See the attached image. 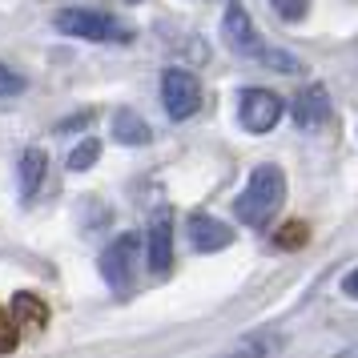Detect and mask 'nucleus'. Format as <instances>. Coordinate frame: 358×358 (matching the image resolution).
<instances>
[{
  "instance_id": "obj_1",
  "label": "nucleus",
  "mask_w": 358,
  "mask_h": 358,
  "mask_svg": "<svg viewBox=\"0 0 358 358\" xmlns=\"http://www.w3.org/2000/svg\"><path fill=\"white\" fill-rule=\"evenodd\" d=\"M282 201H286V173L274 162H266L250 173L245 189L234 201V213L242 226H270V217L282 210Z\"/></svg>"
},
{
  "instance_id": "obj_2",
  "label": "nucleus",
  "mask_w": 358,
  "mask_h": 358,
  "mask_svg": "<svg viewBox=\"0 0 358 358\" xmlns=\"http://www.w3.org/2000/svg\"><path fill=\"white\" fill-rule=\"evenodd\" d=\"M57 29L65 36H81V41H97V45H105V41L129 45L133 41L129 24L105 17V13H93V8H65V13H57Z\"/></svg>"
},
{
  "instance_id": "obj_3",
  "label": "nucleus",
  "mask_w": 358,
  "mask_h": 358,
  "mask_svg": "<svg viewBox=\"0 0 358 358\" xmlns=\"http://www.w3.org/2000/svg\"><path fill=\"white\" fill-rule=\"evenodd\" d=\"M137 254H141V238H137V234H121V238L101 254V274H105V282H109L113 294H129L133 290Z\"/></svg>"
},
{
  "instance_id": "obj_4",
  "label": "nucleus",
  "mask_w": 358,
  "mask_h": 358,
  "mask_svg": "<svg viewBox=\"0 0 358 358\" xmlns=\"http://www.w3.org/2000/svg\"><path fill=\"white\" fill-rule=\"evenodd\" d=\"M282 113H286V105L270 89H242V97H238V121L245 133H270L282 121Z\"/></svg>"
},
{
  "instance_id": "obj_5",
  "label": "nucleus",
  "mask_w": 358,
  "mask_h": 358,
  "mask_svg": "<svg viewBox=\"0 0 358 358\" xmlns=\"http://www.w3.org/2000/svg\"><path fill=\"white\" fill-rule=\"evenodd\" d=\"M162 101H165V113L173 121H185L201 109V85L189 69H165L162 77Z\"/></svg>"
},
{
  "instance_id": "obj_6",
  "label": "nucleus",
  "mask_w": 358,
  "mask_h": 358,
  "mask_svg": "<svg viewBox=\"0 0 358 358\" xmlns=\"http://www.w3.org/2000/svg\"><path fill=\"white\" fill-rule=\"evenodd\" d=\"M222 36H226V45L238 52V57H250V61H262V57H266V45H262L258 29H254L250 13H245L238 0H234V4L226 8V20H222Z\"/></svg>"
},
{
  "instance_id": "obj_7",
  "label": "nucleus",
  "mask_w": 358,
  "mask_h": 358,
  "mask_svg": "<svg viewBox=\"0 0 358 358\" xmlns=\"http://www.w3.org/2000/svg\"><path fill=\"white\" fill-rule=\"evenodd\" d=\"M173 266V213L157 210L149 217V270L162 278Z\"/></svg>"
},
{
  "instance_id": "obj_8",
  "label": "nucleus",
  "mask_w": 358,
  "mask_h": 358,
  "mask_svg": "<svg viewBox=\"0 0 358 358\" xmlns=\"http://www.w3.org/2000/svg\"><path fill=\"white\" fill-rule=\"evenodd\" d=\"M330 117H334V105H330L322 85H310V89H302V93L294 97V125L302 133L330 125Z\"/></svg>"
},
{
  "instance_id": "obj_9",
  "label": "nucleus",
  "mask_w": 358,
  "mask_h": 358,
  "mask_svg": "<svg viewBox=\"0 0 358 358\" xmlns=\"http://www.w3.org/2000/svg\"><path fill=\"white\" fill-rule=\"evenodd\" d=\"M185 226H189V242H194V250H201V254L226 250V245L234 242V229H229L226 222L210 217V213H194Z\"/></svg>"
},
{
  "instance_id": "obj_10",
  "label": "nucleus",
  "mask_w": 358,
  "mask_h": 358,
  "mask_svg": "<svg viewBox=\"0 0 358 358\" xmlns=\"http://www.w3.org/2000/svg\"><path fill=\"white\" fill-rule=\"evenodd\" d=\"M45 169H49V157H45V149H24L20 153V197L24 201H33L36 189H41V181H45Z\"/></svg>"
},
{
  "instance_id": "obj_11",
  "label": "nucleus",
  "mask_w": 358,
  "mask_h": 358,
  "mask_svg": "<svg viewBox=\"0 0 358 358\" xmlns=\"http://www.w3.org/2000/svg\"><path fill=\"white\" fill-rule=\"evenodd\" d=\"M113 137L121 145H149L153 129L145 125V117H137L133 109H117L113 113Z\"/></svg>"
},
{
  "instance_id": "obj_12",
  "label": "nucleus",
  "mask_w": 358,
  "mask_h": 358,
  "mask_svg": "<svg viewBox=\"0 0 358 358\" xmlns=\"http://www.w3.org/2000/svg\"><path fill=\"white\" fill-rule=\"evenodd\" d=\"M13 322L17 326H29V330H41V326H49V306H45V298H36V294H13Z\"/></svg>"
},
{
  "instance_id": "obj_13",
  "label": "nucleus",
  "mask_w": 358,
  "mask_h": 358,
  "mask_svg": "<svg viewBox=\"0 0 358 358\" xmlns=\"http://www.w3.org/2000/svg\"><path fill=\"white\" fill-rule=\"evenodd\" d=\"M306 242H310V226H306V222H286V226L274 234L278 250H302Z\"/></svg>"
},
{
  "instance_id": "obj_14",
  "label": "nucleus",
  "mask_w": 358,
  "mask_h": 358,
  "mask_svg": "<svg viewBox=\"0 0 358 358\" xmlns=\"http://www.w3.org/2000/svg\"><path fill=\"white\" fill-rule=\"evenodd\" d=\"M97 157H101V141L97 137H89V141H81V145L69 153V169H73V173H85Z\"/></svg>"
},
{
  "instance_id": "obj_15",
  "label": "nucleus",
  "mask_w": 358,
  "mask_h": 358,
  "mask_svg": "<svg viewBox=\"0 0 358 358\" xmlns=\"http://www.w3.org/2000/svg\"><path fill=\"white\" fill-rule=\"evenodd\" d=\"M17 342H20V334H17L13 314H4V310H0V355H13V350H17Z\"/></svg>"
},
{
  "instance_id": "obj_16",
  "label": "nucleus",
  "mask_w": 358,
  "mask_h": 358,
  "mask_svg": "<svg viewBox=\"0 0 358 358\" xmlns=\"http://www.w3.org/2000/svg\"><path fill=\"white\" fill-rule=\"evenodd\" d=\"M17 93H24V77L13 73L8 65H0V97H17Z\"/></svg>"
},
{
  "instance_id": "obj_17",
  "label": "nucleus",
  "mask_w": 358,
  "mask_h": 358,
  "mask_svg": "<svg viewBox=\"0 0 358 358\" xmlns=\"http://www.w3.org/2000/svg\"><path fill=\"white\" fill-rule=\"evenodd\" d=\"M270 4H274V13L282 20H302L306 17V8H310L306 0H270Z\"/></svg>"
},
{
  "instance_id": "obj_18",
  "label": "nucleus",
  "mask_w": 358,
  "mask_h": 358,
  "mask_svg": "<svg viewBox=\"0 0 358 358\" xmlns=\"http://www.w3.org/2000/svg\"><path fill=\"white\" fill-rule=\"evenodd\" d=\"M342 294H346V298H355V302H358V270H350V274L342 278Z\"/></svg>"
},
{
  "instance_id": "obj_19",
  "label": "nucleus",
  "mask_w": 358,
  "mask_h": 358,
  "mask_svg": "<svg viewBox=\"0 0 358 358\" xmlns=\"http://www.w3.org/2000/svg\"><path fill=\"white\" fill-rule=\"evenodd\" d=\"M133 4H137V0H133Z\"/></svg>"
}]
</instances>
